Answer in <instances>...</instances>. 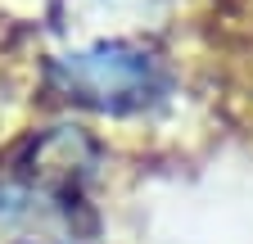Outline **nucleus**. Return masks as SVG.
<instances>
[{
	"label": "nucleus",
	"mask_w": 253,
	"mask_h": 244,
	"mask_svg": "<svg viewBox=\"0 0 253 244\" xmlns=\"http://www.w3.org/2000/svg\"><path fill=\"white\" fill-rule=\"evenodd\" d=\"M68 86L82 100L100 104V109H126L149 100L154 90V64L136 50H100V54H82L68 64Z\"/></svg>",
	"instance_id": "obj_1"
}]
</instances>
